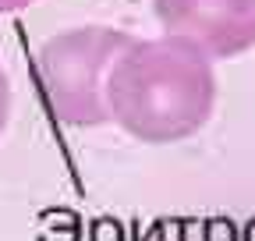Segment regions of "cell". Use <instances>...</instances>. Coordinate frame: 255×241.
<instances>
[{"label": "cell", "instance_id": "5", "mask_svg": "<svg viewBox=\"0 0 255 241\" xmlns=\"http://www.w3.org/2000/svg\"><path fill=\"white\" fill-rule=\"evenodd\" d=\"M36 0H0V14H11V11H25L32 7Z\"/></svg>", "mask_w": 255, "mask_h": 241}, {"label": "cell", "instance_id": "4", "mask_svg": "<svg viewBox=\"0 0 255 241\" xmlns=\"http://www.w3.org/2000/svg\"><path fill=\"white\" fill-rule=\"evenodd\" d=\"M7 120H11V78H7L4 64H0V138L7 131Z\"/></svg>", "mask_w": 255, "mask_h": 241}, {"label": "cell", "instance_id": "3", "mask_svg": "<svg viewBox=\"0 0 255 241\" xmlns=\"http://www.w3.org/2000/svg\"><path fill=\"white\" fill-rule=\"evenodd\" d=\"M163 36H181L231 60L255 46V0H152Z\"/></svg>", "mask_w": 255, "mask_h": 241}, {"label": "cell", "instance_id": "1", "mask_svg": "<svg viewBox=\"0 0 255 241\" xmlns=\"http://www.w3.org/2000/svg\"><path fill=\"white\" fill-rule=\"evenodd\" d=\"M213 57L181 36L135 39L107 75L110 120L145 145L191 138L213 117Z\"/></svg>", "mask_w": 255, "mask_h": 241}, {"label": "cell", "instance_id": "2", "mask_svg": "<svg viewBox=\"0 0 255 241\" xmlns=\"http://www.w3.org/2000/svg\"><path fill=\"white\" fill-rule=\"evenodd\" d=\"M135 36L110 25H78L50 36L36 53V85L46 110L71 128L110 124L107 75Z\"/></svg>", "mask_w": 255, "mask_h": 241}]
</instances>
